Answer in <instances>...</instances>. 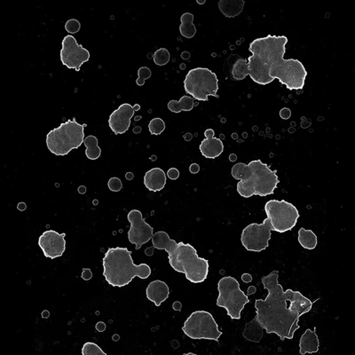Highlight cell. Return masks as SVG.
Wrapping results in <instances>:
<instances>
[{"label": "cell", "mask_w": 355, "mask_h": 355, "mask_svg": "<svg viewBox=\"0 0 355 355\" xmlns=\"http://www.w3.org/2000/svg\"><path fill=\"white\" fill-rule=\"evenodd\" d=\"M298 241L304 249L314 250L317 246V236L312 230L301 228L298 231Z\"/></svg>", "instance_id": "d4e9b609"}, {"label": "cell", "mask_w": 355, "mask_h": 355, "mask_svg": "<svg viewBox=\"0 0 355 355\" xmlns=\"http://www.w3.org/2000/svg\"><path fill=\"white\" fill-rule=\"evenodd\" d=\"M215 131L212 129H207L204 131L205 139L201 143L199 149L204 157L214 159L220 156L224 151V144L221 139L215 138Z\"/></svg>", "instance_id": "e0dca14e"}, {"label": "cell", "mask_w": 355, "mask_h": 355, "mask_svg": "<svg viewBox=\"0 0 355 355\" xmlns=\"http://www.w3.org/2000/svg\"><path fill=\"white\" fill-rule=\"evenodd\" d=\"M96 330L99 331V332H103L105 330H106V324L102 322V321H100L98 322L96 324Z\"/></svg>", "instance_id": "74e56055"}, {"label": "cell", "mask_w": 355, "mask_h": 355, "mask_svg": "<svg viewBox=\"0 0 355 355\" xmlns=\"http://www.w3.org/2000/svg\"><path fill=\"white\" fill-rule=\"evenodd\" d=\"M184 88L187 94L197 100L208 101L209 96L217 95L219 79L217 75L206 68H196L186 74Z\"/></svg>", "instance_id": "ba28073f"}, {"label": "cell", "mask_w": 355, "mask_h": 355, "mask_svg": "<svg viewBox=\"0 0 355 355\" xmlns=\"http://www.w3.org/2000/svg\"><path fill=\"white\" fill-rule=\"evenodd\" d=\"M113 340L114 341H118V339H119V336L118 335H115V336H113Z\"/></svg>", "instance_id": "c3c4849f"}, {"label": "cell", "mask_w": 355, "mask_h": 355, "mask_svg": "<svg viewBox=\"0 0 355 355\" xmlns=\"http://www.w3.org/2000/svg\"><path fill=\"white\" fill-rule=\"evenodd\" d=\"M186 337L192 339H208L219 342L223 334L214 320L213 316L206 311H196L190 314L182 327Z\"/></svg>", "instance_id": "9c48e42d"}, {"label": "cell", "mask_w": 355, "mask_h": 355, "mask_svg": "<svg viewBox=\"0 0 355 355\" xmlns=\"http://www.w3.org/2000/svg\"><path fill=\"white\" fill-rule=\"evenodd\" d=\"M82 354L83 355H107L106 352H104L102 349L100 348L99 345L92 343V342H87L83 345L82 348Z\"/></svg>", "instance_id": "f1b7e54d"}, {"label": "cell", "mask_w": 355, "mask_h": 355, "mask_svg": "<svg viewBox=\"0 0 355 355\" xmlns=\"http://www.w3.org/2000/svg\"><path fill=\"white\" fill-rule=\"evenodd\" d=\"M271 231H272V225L267 217L262 224L249 225L241 233V244L249 252H262L268 247Z\"/></svg>", "instance_id": "8fae6325"}, {"label": "cell", "mask_w": 355, "mask_h": 355, "mask_svg": "<svg viewBox=\"0 0 355 355\" xmlns=\"http://www.w3.org/2000/svg\"><path fill=\"white\" fill-rule=\"evenodd\" d=\"M81 24L79 21L76 19H70L69 21L66 22L65 29L67 32H69V34H76L80 31Z\"/></svg>", "instance_id": "4dcf8cb0"}, {"label": "cell", "mask_w": 355, "mask_h": 355, "mask_svg": "<svg viewBox=\"0 0 355 355\" xmlns=\"http://www.w3.org/2000/svg\"><path fill=\"white\" fill-rule=\"evenodd\" d=\"M148 129L152 135H160L166 130V124L161 118H154L149 122Z\"/></svg>", "instance_id": "83f0119b"}, {"label": "cell", "mask_w": 355, "mask_h": 355, "mask_svg": "<svg viewBox=\"0 0 355 355\" xmlns=\"http://www.w3.org/2000/svg\"><path fill=\"white\" fill-rule=\"evenodd\" d=\"M245 1L243 0H221L217 6L222 14L228 18H234L241 14Z\"/></svg>", "instance_id": "44dd1931"}, {"label": "cell", "mask_w": 355, "mask_h": 355, "mask_svg": "<svg viewBox=\"0 0 355 355\" xmlns=\"http://www.w3.org/2000/svg\"><path fill=\"white\" fill-rule=\"evenodd\" d=\"M184 139H185L186 141H188V142H189L190 140L192 139V134H190V133H187V134L185 135V136H184Z\"/></svg>", "instance_id": "bcb514c9"}, {"label": "cell", "mask_w": 355, "mask_h": 355, "mask_svg": "<svg viewBox=\"0 0 355 355\" xmlns=\"http://www.w3.org/2000/svg\"><path fill=\"white\" fill-rule=\"evenodd\" d=\"M153 247L168 253L169 264L176 272L185 274L192 283H204L209 274V261L200 258L189 243L177 242L165 231H158L152 237Z\"/></svg>", "instance_id": "3957f363"}, {"label": "cell", "mask_w": 355, "mask_h": 355, "mask_svg": "<svg viewBox=\"0 0 355 355\" xmlns=\"http://www.w3.org/2000/svg\"><path fill=\"white\" fill-rule=\"evenodd\" d=\"M87 126V124H78L76 118L66 121L46 135L47 148L57 156L68 155L72 149L78 148L83 144L84 130Z\"/></svg>", "instance_id": "8992f818"}, {"label": "cell", "mask_w": 355, "mask_h": 355, "mask_svg": "<svg viewBox=\"0 0 355 355\" xmlns=\"http://www.w3.org/2000/svg\"><path fill=\"white\" fill-rule=\"evenodd\" d=\"M267 290L266 299H257L254 320L265 329L267 334H277L281 340L292 339L301 315L313 307V302L299 291L288 289L286 291L279 283V272L272 271L261 279Z\"/></svg>", "instance_id": "6da1fadb"}, {"label": "cell", "mask_w": 355, "mask_h": 355, "mask_svg": "<svg viewBox=\"0 0 355 355\" xmlns=\"http://www.w3.org/2000/svg\"><path fill=\"white\" fill-rule=\"evenodd\" d=\"M81 277H82V279L86 280V281H89V280L92 279V277H93V272L91 271V269L84 268Z\"/></svg>", "instance_id": "e575fe53"}, {"label": "cell", "mask_w": 355, "mask_h": 355, "mask_svg": "<svg viewBox=\"0 0 355 355\" xmlns=\"http://www.w3.org/2000/svg\"><path fill=\"white\" fill-rule=\"evenodd\" d=\"M288 38L285 36L268 35L251 43L249 51V76L255 83L266 86L274 80L288 89L302 90L307 71L302 62L296 59H284Z\"/></svg>", "instance_id": "7a4b0ae2"}, {"label": "cell", "mask_w": 355, "mask_h": 355, "mask_svg": "<svg viewBox=\"0 0 355 355\" xmlns=\"http://www.w3.org/2000/svg\"><path fill=\"white\" fill-rule=\"evenodd\" d=\"M224 71L227 77L230 79H244L249 75L248 61L238 54H231L225 61Z\"/></svg>", "instance_id": "2e32d148"}, {"label": "cell", "mask_w": 355, "mask_h": 355, "mask_svg": "<svg viewBox=\"0 0 355 355\" xmlns=\"http://www.w3.org/2000/svg\"><path fill=\"white\" fill-rule=\"evenodd\" d=\"M236 159H237V157H236V155H235V154H231L230 156H229V160L231 162H235V161H236Z\"/></svg>", "instance_id": "7bdbcfd3"}, {"label": "cell", "mask_w": 355, "mask_h": 355, "mask_svg": "<svg viewBox=\"0 0 355 355\" xmlns=\"http://www.w3.org/2000/svg\"><path fill=\"white\" fill-rule=\"evenodd\" d=\"M107 186H108V188H110L111 191H113V192H118V191H120V190L122 189L123 184H122V181H121L120 179L114 177V178H111V179L108 180Z\"/></svg>", "instance_id": "1f68e13d"}, {"label": "cell", "mask_w": 355, "mask_h": 355, "mask_svg": "<svg viewBox=\"0 0 355 355\" xmlns=\"http://www.w3.org/2000/svg\"><path fill=\"white\" fill-rule=\"evenodd\" d=\"M125 178H126V179H129V180H131V179H133V173H126V175H125Z\"/></svg>", "instance_id": "ee69618b"}, {"label": "cell", "mask_w": 355, "mask_h": 355, "mask_svg": "<svg viewBox=\"0 0 355 355\" xmlns=\"http://www.w3.org/2000/svg\"><path fill=\"white\" fill-rule=\"evenodd\" d=\"M131 253L127 248L122 247L110 248L105 253L102 259L103 276L111 286H126L136 276L147 279L151 275V268L145 263L135 265Z\"/></svg>", "instance_id": "5b68a950"}, {"label": "cell", "mask_w": 355, "mask_h": 355, "mask_svg": "<svg viewBox=\"0 0 355 355\" xmlns=\"http://www.w3.org/2000/svg\"><path fill=\"white\" fill-rule=\"evenodd\" d=\"M173 309L175 311H180L181 310V303L180 302H174L173 305Z\"/></svg>", "instance_id": "f35d334b"}, {"label": "cell", "mask_w": 355, "mask_h": 355, "mask_svg": "<svg viewBox=\"0 0 355 355\" xmlns=\"http://www.w3.org/2000/svg\"><path fill=\"white\" fill-rule=\"evenodd\" d=\"M78 192H79L80 194H83L86 193L87 192V187L85 186H80L79 187H78Z\"/></svg>", "instance_id": "ab89813d"}, {"label": "cell", "mask_w": 355, "mask_h": 355, "mask_svg": "<svg viewBox=\"0 0 355 355\" xmlns=\"http://www.w3.org/2000/svg\"><path fill=\"white\" fill-rule=\"evenodd\" d=\"M280 117H281V118L284 119V120L289 119L291 117V111L288 107H283L280 111Z\"/></svg>", "instance_id": "d6a6232c"}, {"label": "cell", "mask_w": 355, "mask_h": 355, "mask_svg": "<svg viewBox=\"0 0 355 355\" xmlns=\"http://www.w3.org/2000/svg\"><path fill=\"white\" fill-rule=\"evenodd\" d=\"M153 59H154V62H155L156 65H166L170 62V59H171L169 51L166 48L158 49L154 53Z\"/></svg>", "instance_id": "4316f807"}, {"label": "cell", "mask_w": 355, "mask_h": 355, "mask_svg": "<svg viewBox=\"0 0 355 355\" xmlns=\"http://www.w3.org/2000/svg\"><path fill=\"white\" fill-rule=\"evenodd\" d=\"M315 331H316V329H314V331L308 329L302 335L299 341L300 354L314 353V352H317L319 351L320 341H319V338H318Z\"/></svg>", "instance_id": "ffe728a7"}, {"label": "cell", "mask_w": 355, "mask_h": 355, "mask_svg": "<svg viewBox=\"0 0 355 355\" xmlns=\"http://www.w3.org/2000/svg\"><path fill=\"white\" fill-rule=\"evenodd\" d=\"M265 211L272 227V231L285 233L295 228L299 213L293 204L287 201L270 200L265 205Z\"/></svg>", "instance_id": "30bf717a"}, {"label": "cell", "mask_w": 355, "mask_h": 355, "mask_svg": "<svg viewBox=\"0 0 355 355\" xmlns=\"http://www.w3.org/2000/svg\"><path fill=\"white\" fill-rule=\"evenodd\" d=\"M190 173H193V174H197V173H199L200 171V167L197 165V163H192L189 167Z\"/></svg>", "instance_id": "d590c367"}, {"label": "cell", "mask_w": 355, "mask_h": 355, "mask_svg": "<svg viewBox=\"0 0 355 355\" xmlns=\"http://www.w3.org/2000/svg\"><path fill=\"white\" fill-rule=\"evenodd\" d=\"M141 130H142V128L137 126V127H134V129H133V132L139 133V132H141Z\"/></svg>", "instance_id": "7dc6e473"}, {"label": "cell", "mask_w": 355, "mask_h": 355, "mask_svg": "<svg viewBox=\"0 0 355 355\" xmlns=\"http://www.w3.org/2000/svg\"><path fill=\"white\" fill-rule=\"evenodd\" d=\"M151 76V70L148 67H142L138 70V78L136 80V84L139 87L144 86L146 80L148 79Z\"/></svg>", "instance_id": "f546056e"}, {"label": "cell", "mask_w": 355, "mask_h": 355, "mask_svg": "<svg viewBox=\"0 0 355 355\" xmlns=\"http://www.w3.org/2000/svg\"><path fill=\"white\" fill-rule=\"evenodd\" d=\"M144 185L151 192H159L166 186V173L160 168H153L144 176Z\"/></svg>", "instance_id": "d6986e66"}, {"label": "cell", "mask_w": 355, "mask_h": 355, "mask_svg": "<svg viewBox=\"0 0 355 355\" xmlns=\"http://www.w3.org/2000/svg\"><path fill=\"white\" fill-rule=\"evenodd\" d=\"M167 176L171 179H177L179 177V172L176 168H171V169L167 172Z\"/></svg>", "instance_id": "836d02e7"}, {"label": "cell", "mask_w": 355, "mask_h": 355, "mask_svg": "<svg viewBox=\"0 0 355 355\" xmlns=\"http://www.w3.org/2000/svg\"><path fill=\"white\" fill-rule=\"evenodd\" d=\"M146 295L148 299L152 301L156 307H160L170 295L169 287L165 282L156 280L148 284L146 290Z\"/></svg>", "instance_id": "ac0fdd59"}, {"label": "cell", "mask_w": 355, "mask_h": 355, "mask_svg": "<svg viewBox=\"0 0 355 355\" xmlns=\"http://www.w3.org/2000/svg\"><path fill=\"white\" fill-rule=\"evenodd\" d=\"M42 317L43 318H48L49 317V312L47 310L44 311L43 313H42Z\"/></svg>", "instance_id": "f6af8a7d"}, {"label": "cell", "mask_w": 355, "mask_h": 355, "mask_svg": "<svg viewBox=\"0 0 355 355\" xmlns=\"http://www.w3.org/2000/svg\"><path fill=\"white\" fill-rule=\"evenodd\" d=\"M127 220L131 223L128 231V240L135 245V250H140L153 237L154 228L145 221L142 213L138 210H131L127 215Z\"/></svg>", "instance_id": "4fadbf2b"}, {"label": "cell", "mask_w": 355, "mask_h": 355, "mask_svg": "<svg viewBox=\"0 0 355 355\" xmlns=\"http://www.w3.org/2000/svg\"><path fill=\"white\" fill-rule=\"evenodd\" d=\"M18 209L20 210H24L26 209V204L24 203H20L18 204Z\"/></svg>", "instance_id": "60d3db41"}, {"label": "cell", "mask_w": 355, "mask_h": 355, "mask_svg": "<svg viewBox=\"0 0 355 355\" xmlns=\"http://www.w3.org/2000/svg\"><path fill=\"white\" fill-rule=\"evenodd\" d=\"M256 291V288L255 287H250L248 289V294L249 295H251V294H253L254 292Z\"/></svg>", "instance_id": "b9f144b4"}, {"label": "cell", "mask_w": 355, "mask_h": 355, "mask_svg": "<svg viewBox=\"0 0 355 355\" xmlns=\"http://www.w3.org/2000/svg\"><path fill=\"white\" fill-rule=\"evenodd\" d=\"M65 233L59 234L54 230L44 232L38 239V245L45 258L54 259L63 255L66 250Z\"/></svg>", "instance_id": "5bb4252c"}, {"label": "cell", "mask_w": 355, "mask_h": 355, "mask_svg": "<svg viewBox=\"0 0 355 355\" xmlns=\"http://www.w3.org/2000/svg\"><path fill=\"white\" fill-rule=\"evenodd\" d=\"M233 178L239 180L236 189L241 197H267L275 193L280 183L277 171H272L261 160H254L249 165L239 162L232 167Z\"/></svg>", "instance_id": "277c9868"}, {"label": "cell", "mask_w": 355, "mask_h": 355, "mask_svg": "<svg viewBox=\"0 0 355 355\" xmlns=\"http://www.w3.org/2000/svg\"><path fill=\"white\" fill-rule=\"evenodd\" d=\"M84 144L86 146V155L87 158L90 160H96L100 157L101 155V149L98 146V139L93 136L89 135L84 140Z\"/></svg>", "instance_id": "484cf974"}, {"label": "cell", "mask_w": 355, "mask_h": 355, "mask_svg": "<svg viewBox=\"0 0 355 355\" xmlns=\"http://www.w3.org/2000/svg\"><path fill=\"white\" fill-rule=\"evenodd\" d=\"M217 307H224L232 320H240L241 311L250 300L241 291L237 280L232 276L221 278L217 283Z\"/></svg>", "instance_id": "52a82bcc"}, {"label": "cell", "mask_w": 355, "mask_h": 355, "mask_svg": "<svg viewBox=\"0 0 355 355\" xmlns=\"http://www.w3.org/2000/svg\"><path fill=\"white\" fill-rule=\"evenodd\" d=\"M241 280H242L245 283H252V277L250 274H243V275L241 276Z\"/></svg>", "instance_id": "8d00e7d4"}, {"label": "cell", "mask_w": 355, "mask_h": 355, "mask_svg": "<svg viewBox=\"0 0 355 355\" xmlns=\"http://www.w3.org/2000/svg\"><path fill=\"white\" fill-rule=\"evenodd\" d=\"M62 45L61 61L62 64L68 69L79 71L81 66L89 61V51L84 48L83 45H79L71 35H68L63 38Z\"/></svg>", "instance_id": "7c38bea8"}, {"label": "cell", "mask_w": 355, "mask_h": 355, "mask_svg": "<svg viewBox=\"0 0 355 355\" xmlns=\"http://www.w3.org/2000/svg\"><path fill=\"white\" fill-rule=\"evenodd\" d=\"M197 103L194 102V98L184 95L179 100H171L168 103V108L173 113H180L181 111H190L193 110Z\"/></svg>", "instance_id": "7402d4cb"}, {"label": "cell", "mask_w": 355, "mask_h": 355, "mask_svg": "<svg viewBox=\"0 0 355 355\" xmlns=\"http://www.w3.org/2000/svg\"><path fill=\"white\" fill-rule=\"evenodd\" d=\"M133 110H134V111H139V110H140V105L136 104L134 107H133Z\"/></svg>", "instance_id": "681fc988"}, {"label": "cell", "mask_w": 355, "mask_h": 355, "mask_svg": "<svg viewBox=\"0 0 355 355\" xmlns=\"http://www.w3.org/2000/svg\"><path fill=\"white\" fill-rule=\"evenodd\" d=\"M197 2L198 4H204V3H205V1H199V0H197Z\"/></svg>", "instance_id": "f907efd6"}, {"label": "cell", "mask_w": 355, "mask_h": 355, "mask_svg": "<svg viewBox=\"0 0 355 355\" xmlns=\"http://www.w3.org/2000/svg\"><path fill=\"white\" fill-rule=\"evenodd\" d=\"M242 335L249 341L259 343L263 337V327L258 321L253 319L251 322L246 323Z\"/></svg>", "instance_id": "cb8c5ba5"}, {"label": "cell", "mask_w": 355, "mask_h": 355, "mask_svg": "<svg viewBox=\"0 0 355 355\" xmlns=\"http://www.w3.org/2000/svg\"><path fill=\"white\" fill-rule=\"evenodd\" d=\"M134 115V110L131 104L120 105L108 118V125L115 134H123L128 131L131 125V118Z\"/></svg>", "instance_id": "9a60e30c"}, {"label": "cell", "mask_w": 355, "mask_h": 355, "mask_svg": "<svg viewBox=\"0 0 355 355\" xmlns=\"http://www.w3.org/2000/svg\"><path fill=\"white\" fill-rule=\"evenodd\" d=\"M181 24L179 26V31L182 37L192 38L197 33V28L194 24V14L185 13L180 17Z\"/></svg>", "instance_id": "603a6c76"}]
</instances>
